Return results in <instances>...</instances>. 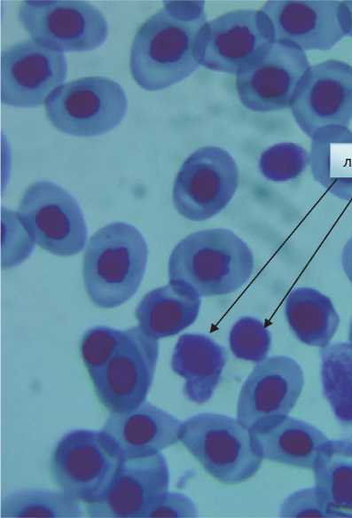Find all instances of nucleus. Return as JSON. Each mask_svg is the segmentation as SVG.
<instances>
[{
    "mask_svg": "<svg viewBox=\"0 0 352 518\" xmlns=\"http://www.w3.org/2000/svg\"><path fill=\"white\" fill-rule=\"evenodd\" d=\"M168 467L160 452L124 459L102 498L87 505V514L91 517H146L168 491Z\"/></svg>",
    "mask_w": 352,
    "mask_h": 518,
    "instance_id": "nucleus-17",
    "label": "nucleus"
},
{
    "mask_svg": "<svg viewBox=\"0 0 352 518\" xmlns=\"http://www.w3.org/2000/svg\"><path fill=\"white\" fill-rule=\"evenodd\" d=\"M310 66L306 52L297 45L274 40L235 75L239 99L246 109L256 113L288 108Z\"/></svg>",
    "mask_w": 352,
    "mask_h": 518,
    "instance_id": "nucleus-13",
    "label": "nucleus"
},
{
    "mask_svg": "<svg viewBox=\"0 0 352 518\" xmlns=\"http://www.w3.org/2000/svg\"><path fill=\"white\" fill-rule=\"evenodd\" d=\"M183 422L145 401L128 412H111L103 427L124 459L159 453L180 441Z\"/></svg>",
    "mask_w": 352,
    "mask_h": 518,
    "instance_id": "nucleus-18",
    "label": "nucleus"
},
{
    "mask_svg": "<svg viewBox=\"0 0 352 518\" xmlns=\"http://www.w3.org/2000/svg\"><path fill=\"white\" fill-rule=\"evenodd\" d=\"M323 393L337 420L352 427V344L339 341L320 349Z\"/></svg>",
    "mask_w": 352,
    "mask_h": 518,
    "instance_id": "nucleus-24",
    "label": "nucleus"
},
{
    "mask_svg": "<svg viewBox=\"0 0 352 518\" xmlns=\"http://www.w3.org/2000/svg\"><path fill=\"white\" fill-rule=\"evenodd\" d=\"M289 108L298 127L317 144L352 143V66L339 59L311 65Z\"/></svg>",
    "mask_w": 352,
    "mask_h": 518,
    "instance_id": "nucleus-5",
    "label": "nucleus"
},
{
    "mask_svg": "<svg viewBox=\"0 0 352 518\" xmlns=\"http://www.w3.org/2000/svg\"><path fill=\"white\" fill-rule=\"evenodd\" d=\"M310 157L297 143L282 142L266 148L259 158L261 174L269 181L285 183L300 177L307 169Z\"/></svg>",
    "mask_w": 352,
    "mask_h": 518,
    "instance_id": "nucleus-26",
    "label": "nucleus"
},
{
    "mask_svg": "<svg viewBox=\"0 0 352 518\" xmlns=\"http://www.w3.org/2000/svg\"><path fill=\"white\" fill-rule=\"evenodd\" d=\"M226 361L225 349L212 338L184 334L174 348L171 367L185 381L184 396L193 403L204 404L212 397Z\"/></svg>",
    "mask_w": 352,
    "mask_h": 518,
    "instance_id": "nucleus-20",
    "label": "nucleus"
},
{
    "mask_svg": "<svg viewBox=\"0 0 352 518\" xmlns=\"http://www.w3.org/2000/svg\"><path fill=\"white\" fill-rule=\"evenodd\" d=\"M347 13V36L352 38V0L343 1Z\"/></svg>",
    "mask_w": 352,
    "mask_h": 518,
    "instance_id": "nucleus-32",
    "label": "nucleus"
},
{
    "mask_svg": "<svg viewBox=\"0 0 352 518\" xmlns=\"http://www.w3.org/2000/svg\"><path fill=\"white\" fill-rule=\"evenodd\" d=\"M333 195L352 201V178H332L324 184Z\"/></svg>",
    "mask_w": 352,
    "mask_h": 518,
    "instance_id": "nucleus-30",
    "label": "nucleus"
},
{
    "mask_svg": "<svg viewBox=\"0 0 352 518\" xmlns=\"http://www.w3.org/2000/svg\"><path fill=\"white\" fill-rule=\"evenodd\" d=\"M348 342H350L352 344V318L350 321L349 330H348Z\"/></svg>",
    "mask_w": 352,
    "mask_h": 518,
    "instance_id": "nucleus-33",
    "label": "nucleus"
},
{
    "mask_svg": "<svg viewBox=\"0 0 352 518\" xmlns=\"http://www.w3.org/2000/svg\"><path fill=\"white\" fill-rule=\"evenodd\" d=\"M80 352L101 404L111 412L141 405L152 386L159 341L139 326L126 330L98 326L87 330Z\"/></svg>",
    "mask_w": 352,
    "mask_h": 518,
    "instance_id": "nucleus-1",
    "label": "nucleus"
},
{
    "mask_svg": "<svg viewBox=\"0 0 352 518\" xmlns=\"http://www.w3.org/2000/svg\"><path fill=\"white\" fill-rule=\"evenodd\" d=\"M313 472L328 517H352V441L329 439L320 449Z\"/></svg>",
    "mask_w": 352,
    "mask_h": 518,
    "instance_id": "nucleus-22",
    "label": "nucleus"
},
{
    "mask_svg": "<svg viewBox=\"0 0 352 518\" xmlns=\"http://www.w3.org/2000/svg\"><path fill=\"white\" fill-rule=\"evenodd\" d=\"M282 517H328L316 487L299 490L289 495L280 507Z\"/></svg>",
    "mask_w": 352,
    "mask_h": 518,
    "instance_id": "nucleus-28",
    "label": "nucleus"
},
{
    "mask_svg": "<svg viewBox=\"0 0 352 518\" xmlns=\"http://www.w3.org/2000/svg\"><path fill=\"white\" fill-rule=\"evenodd\" d=\"M195 504L187 496L178 492H167L146 517H196Z\"/></svg>",
    "mask_w": 352,
    "mask_h": 518,
    "instance_id": "nucleus-29",
    "label": "nucleus"
},
{
    "mask_svg": "<svg viewBox=\"0 0 352 518\" xmlns=\"http://www.w3.org/2000/svg\"><path fill=\"white\" fill-rule=\"evenodd\" d=\"M303 385V371L293 358L266 357L257 363L240 389L237 419L251 429L288 415Z\"/></svg>",
    "mask_w": 352,
    "mask_h": 518,
    "instance_id": "nucleus-15",
    "label": "nucleus"
},
{
    "mask_svg": "<svg viewBox=\"0 0 352 518\" xmlns=\"http://www.w3.org/2000/svg\"><path fill=\"white\" fill-rule=\"evenodd\" d=\"M341 266L346 277L352 284V236L347 240L342 248Z\"/></svg>",
    "mask_w": 352,
    "mask_h": 518,
    "instance_id": "nucleus-31",
    "label": "nucleus"
},
{
    "mask_svg": "<svg viewBox=\"0 0 352 518\" xmlns=\"http://www.w3.org/2000/svg\"><path fill=\"white\" fill-rule=\"evenodd\" d=\"M239 182L238 165L227 150L215 145L199 147L184 160L176 174L173 204L188 220H207L229 205Z\"/></svg>",
    "mask_w": 352,
    "mask_h": 518,
    "instance_id": "nucleus-10",
    "label": "nucleus"
},
{
    "mask_svg": "<svg viewBox=\"0 0 352 518\" xmlns=\"http://www.w3.org/2000/svg\"><path fill=\"white\" fill-rule=\"evenodd\" d=\"M207 21L204 1H164L132 42L129 69L137 85L160 90L195 72L197 37Z\"/></svg>",
    "mask_w": 352,
    "mask_h": 518,
    "instance_id": "nucleus-2",
    "label": "nucleus"
},
{
    "mask_svg": "<svg viewBox=\"0 0 352 518\" xmlns=\"http://www.w3.org/2000/svg\"><path fill=\"white\" fill-rule=\"evenodd\" d=\"M261 10L269 18L278 41L302 51H328L347 36L343 1L270 0Z\"/></svg>",
    "mask_w": 352,
    "mask_h": 518,
    "instance_id": "nucleus-16",
    "label": "nucleus"
},
{
    "mask_svg": "<svg viewBox=\"0 0 352 518\" xmlns=\"http://www.w3.org/2000/svg\"><path fill=\"white\" fill-rule=\"evenodd\" d=\"M123 460L103 430L74 429L55 446L51 472L62 491L88 505L102 498Z\"/></svg>",
    "mask_w": 352,
    "mask_h": 518,
    "instance_id": "nucleus-7",
    "label": "nucleus"
},
{
    "mask_svg": "<svg viewBox=\"0 0 352 518\" xmlns=\"http://www.w3.org/2000/svg\"><path fill=\"white\" fill-rule=\"evenodd\" d=\"M19 20L32 40L60 52L92 51L108 36L104 14L85 1H23Z\"/></svg>",
    "mask_w": 352,
    "mask_h": 518,
    "instance_id": "nucleus-11",
    "label": "nucleus"
},
{
    "mask_svg": "<svg viewBox=\"0 0 352 518\" xmlns=\"http://www.w3.org/2000/svg\"><path fill=\"white\" fill-rule=\"evenodd\" d=\"M79 501L46 489H23L8 494L1 503V517H80Z\"/></svg>",
    "mask_w": 352,
    "mask_h": 518,
    "instance_id": "nucleus-25",
    "label": "nucleus"
},
{
    "mask_svg": "<svg viewBox=\"0 0 352 518\" xmlns=\"http://www.w3.org/2000/svg\"><path fill=\"white\" fill-rule=\"evenodd\" d=\"M285 315L300 341L320 349L330 344L340 325L332 300L312 287L293 290L286 300Z\"/></svg>",
    "mask_w": 352,
    "mask_h": 518,
    "instance_id": "nucleus-23",
    "label": "nucleus"
},
{
    "mask_svg": "<svg viewBox=\"0 0 352 518\" xmlns=\"http://www.w3.org/2000/svg\"><path fill=\"white\" fill-rule=\"evenodd\" d=\"M1 102L14 107H36L67 74L63 52L46 48L32 39L8 46L1 53Z\"/></svg>",
    "mask_w": 352,
    "mask_h": 518,
    "instance_id": "nucleus-14",
    "label": "nucleus"
},
{
    "mask_svg": "<svg viewBox=\"0 0 352 518\" xmlns=\"http://www.w3.org/2000/svg\"><path fill=\"white\" fill-rule=\"evenodd\" d=\"M43 105L48 120L58 130L90 137L117 127L125 116L128 101L117 82L86 76L59 85Z\"/></svg>",
    "mask_w": 352,
    "mask_h": 518,
    "instance_id": "nucleus-8",
    "label": "nucleus"
},
{
    "mask_svg": "<svg viewBox=\"0 0 352 518\" xmlns=\"http://www.w3.org/2000/svg\"><path fill=\"white\" fill-rule=\"evenodd\" d=\"M201 297L183 283L169 281L147 293L137 306L138 326L155 339L177 334L198 318Z\"/></svg>",
    "mask_w": 352,
    "mask_h": 518,
    "instance_id": "nucleus-21",
    "label": "nucleus"
},
{
    "mask_svg": "<svg viewBox=\"0 0 352 518\" xmlns=\"http://www.w3.org/2000/svg\"><path fill=\"white\" fill-rule=\"evenodd\" d=\"M180 441L210 475L225 484L248 480L262 465L249 428L227 415L203 412L188 418Z\"/></svg>",
    "mask_w": 352,
    "mask_h": 518,
    "instance_id": "nucleus-6",
    "label": "nucleus"
},
{
    "mask_svg": "<svg viewBox=\"0 0 352 518\" xmlns=\"http://www.w3.org/2000/svg\"><path fill=\"white\" fill-rule=\"evenodd\" d=\"M147 257L146 241L132 224L114 222L97 231L87 244L82 265L91 302L113 309L130 299L144 278Z\"/></svg>",
    "mask_w": 352,
    "mask_h": 518,
    "instance_id": "nucleus-4",
    "label": "nucleus"
},
{
    "mask_svg": "<svg viewBox=\"0 0 352 518\" xmlns=\"http://www.w3.org/2000/svg\"><path fill=\"white\" fill-rule=\"evenodd\" d=\"M17 213L29 238L43 249L59 256L83 249L88 237L83 214L74 196L59 184L48 180L31 184Z\"/></svg>",
    "mask_w": 352,
    "mask_h": 518,
    "instance_id": "nucleus-9",
    "label": "nucleus"
},
{
    "mask_svg": "<svg viewBox=\"0 0 352 518\" xmlns=\"http://www.w3.org/2000/svg\"><path fill=\"white\" fill-rule=\"evenodd\" d=\"M254 270L252 250L226 228L189 234L176 244L168 259L169 281L184 284L199 297L238 291L249 280Z\"/></svg>",
    "mask_w": 352,
    "mask_h": 518,
    "instance_id": "nucleus-3",
    "label": "nucleus"
},
{
    "mask_svg": "<svg viewBox=\"0 0 352 518\" xmlns=\"http://www.w3.org/2000/svg\"><path fill=\"white\" fill-rule=\"evenodd\" d=\"M274 31L260 9H239L207 20L196 42L199 66L236 75L273 41Z\"/></svg>",
    "mask_w": 352,
    "mask_h": 518,
    "instance_id": "nucleus-12",
    "label": "nucleus"
},
{
    "mask_svg": "<svg viewBox=\"0 0 352 518\" xmlns=\"http://www.w3.org/2000/svg\"><path fill=\"white\" fill-rule=\"evenodd\" d=\"M249 430L262 459L310 470L329 440L317 428L288 415Z\"/></svg>",
    "mask_w": 352,
    "mask_h": 518,
    "instance_id": "nucleus-19",
    "label": "nucleus"
},
{
    "mask_svg": "<svg viewBox=\"0 0 352 518\" xmlns=\"http://www.w3.org/2000/svg\"><path fill=\"white\" fill-rule=\"evenodd\" d=\"M229 344L236 357L259 363L269 354L271 336L261 320L245 316L232 326L229 334Z\"/></svg>",
    "mask_w": 352,
    "mask_h": 518,
    "instance_id": "nucleus-27",
    "label": "nucleus"
}]
</instances>
